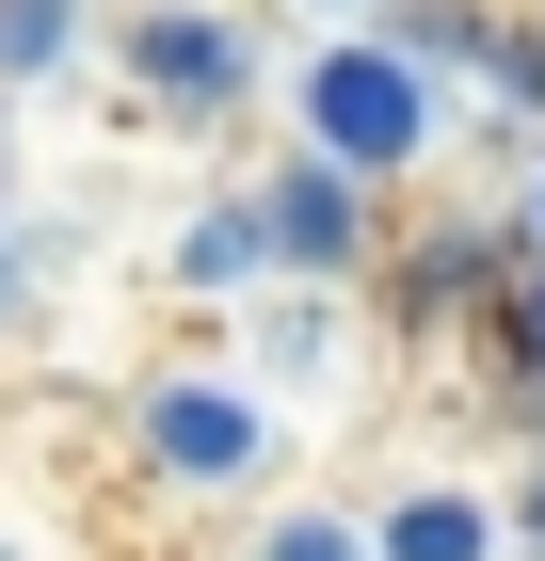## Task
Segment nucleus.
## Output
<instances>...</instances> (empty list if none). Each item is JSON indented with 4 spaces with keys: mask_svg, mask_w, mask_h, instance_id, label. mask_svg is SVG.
<instances>
[{
    "mask_svg": "<svg viewBox=\"0 0 545 561\" xmlns=\"http://www.w3.org/2000/svg\"><path fill=\"white\" fill-rule=\"evenodd\" d=\"M370 529L385 561H513V497H481V481H401Z\"/></svg>",
    "mask_w": 545,
    "mask_h": 561,
    "instance_id": "423d86ee",
    "label": "nucleus"
},
{
    "mask_svg": "<svg viewBox=\"0 0 545 561\" xmlns=\"http://www.w3.org/2000/svg\"><path fill=\"white\" fill-rule=\"evenodd\" d=\"M513 561H545V466L513 481Z\"/></svg>",
    "mask_w": 545,
    "mask_h": 561,
    "instance_id": "6e6552de",
    "label": "nucleus"
},
{
    "mask_svg": "<svg viewBox=\"0 0 545 561\" xmlns=\"http://www.w3.org/2000/svg\"><path fill=\"white\" fill-rule=\"evenodd\" d=\"M257 209H273V257H289L305 289H321V273H353V257H370V176H337L321 145H305V161H273V176H257Z\"/></svg>",
    "mask_w": 545,
    "mask_h": 561,
    "instance_id": "20e7f679",
    "label": "nucleus"
},
{
    "mask_svg": "<svg viewBox=\"0 0 545 561\" xmlns=\"http://www.w3.org/2000/svg\"><path fill=\"white\" fill-rule=\"evenodd\" d=\"M513 225H530V257H545V161H530V209H513Z\"/></svg>",
    "mask_w": 545,
    "mask_h": 561,
    "instance_id": "1a4fd4ad",
    "label": "nucleus"
},
{
    "mask_svg": "<svg viewBox=\"0 0 545 561\" xmlns=\"http://www.w3.org/2000/svg\"><path fill=\"white\" fill-rule=\"evenodd\" d=\"M257 561H385V529H370V514H273Z\"/></svg>",
    "mask_w": 545,
    "mask_h": 561,
    "instance_id": "0eeeda50",
    "label": "nucleus"
},
{
    "mask_svg": "<svg viewBox=\"0 0 545 561\" xmlns=\"http://www.w3.org/2000/svg\"><path fill=\"white\" fill-rule=\"evenodd\" d=\"M0 321H16V257H0Z\"/></svg>",
    "mask_w": 545,
    "mask_h": 561,
    "instance_id": "9d476101",
    "label": "nucleus"
},
{
    "mask_svg": "<svg viewBox=\"0 0 545 561\" xmlns=\"http://www.w3.org/2000/svg\"><path fill=\"white\" fill-rule=\"evenodd\" d=\"M113 81L161 96V113H241V96H257V33L225 16V0H128Z\"/></svg>",
    "mask_w": 545,
    "mask_h": 561,
    "instance_id": "7ed1b4c3",
    "label": "nucleus"
},
{
    "mask_svg": "<svg viewBox=\"0 0 545 561\" xmlns=\"http://www.w3.org/2000/svg\"><path fill=\"white\" fill-rule=\"evenodd\" d=\"M0 561H16V529H0Z\"/></svg>",
    "mask_w": 545,
    "mask_h": 561,
    "instance_id": "9b49d317",
    "label": "nucleus"
},
{
    "mask_svg": "<svg viewBox=\"0 0 545 561\" xmlns=\"http://www.w3.org/2000/svg\"><path fill=\"white\" fill-rule=\"evenodd\" d=\"M289 129L321 145L337 176H370V193H385V176H418V161H433V129H450L418 16H337V33L289 65Z\"/></svg>",
    "mask_w": 545,
    "mask_h": 561,
    "instance_id": "f257e3e1",
    "label": "nucleus"
},
{
    "mask_svg": "<svg viewBox=\"0 0 545 561\" xmlns=\"http://www.w3.org/2000/svg\"><path fill=\"white\" fill-rule=\"evenodd\" d=\"M128 449H145V481H177V497H257L273 449H289V401L257 386V369H161V386L128 401Z\"/></svg>",
    "mask_w": 545,
    "mask_h": 561,
    "instance_id": "f03ea898",
    "label": "nucleus"
},
{
    "mask_svg": "<svg viewBox=\"0 0 545 561\" xmlns=\"http://www.w3.org/2000/svg\"><path fill=\"white\" fill-rule=\"evenodd\" d=\"M128 0H0V96H48L81 81V65H113Z\"/></svg>",
    "mask_w": 545,
    "mask_h": 561,
    "instance_id": "39448f33",
    "label": "nucleus"
}]
</instances>
